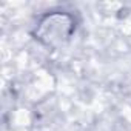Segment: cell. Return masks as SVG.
<instances>
[{"mask_svg":"<svg viewBox=\"0 0 131 131\" xmlns=\"http://www.w3.org/2000/svg\"><path fill=\"white\" fill-rule=\"evenodd\" d=\"M76 31V19L70 13L52 11L45 14L34 29V37L48 48H60L68 43Z\"/></svg>","mask_w":131,"mask_h":131,"instance_id":"1","label":"cell"}]
</instances>
